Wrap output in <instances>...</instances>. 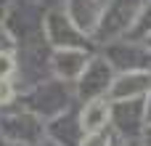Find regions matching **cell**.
Masks as SVG:
<instances>
[{
  "instance_id": "obj_1",
  "label": "cell",
  "mask_w": 151,
  "mask_h": 146,
  "mask_svg": "<svg viewBox=\"0 0 151 146\" xmlns=\"http://www.w3.org/2000/svg\"><path fill=\"white\" fill-rule=\"evenodd\" d=\"M109 122V104L106 101H90L82 109V130L88 136H96L98 130H104Z\"/></svg>"
},
{
  "instance_id": "obj_2",
  "label": "cell",
  "mask_w": 151,
  "mask_h": 146,
  "mask_svg": "<svg viewBox=\"0 0 151 146\" xmlns=\"http://www.w3.org/2000/svg\"><path fill=\"white\" fill-rule=\"evenodd\" d=\"M16 69V64H13V59L8 56V53H0V80H5L11 72Z\"/></svg>"
},
{
  "instance_id": "obj_3",
  "label": "cell",
  "mask_w": 151,
  "mask_h": 146,
  "mask_svg": "<svg viewBox=\"0 0 151 146\" xmlns=\"http://www.w3.org/2000/svg\"><path fill=\"white\" fill-rule=\"evenodd\" d=\"M11 98H13V88H11V82L0 80V104H8Z\"/></svg>"
}]
</instances>
